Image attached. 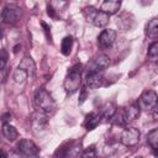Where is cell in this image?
<instances>
[{
    "label": "cell",
    "mask_w": 158,
    "mask_h": 158,
    "mask_svg": "<svg viewBox=\"0 0 158 158\" xmlns=\"http://www.w3.org/2000/svg\"><path fill=\"white\" fill-rule=\"evenodd\" d=\"M35 104L44 114L53 112V110L56 107L54 100L52 99L51 94L44 88H38L36 90V93H35Z\"/></svg>",
    "instance_id": "1"
},
{
    "label": "cell",
    "mask_w": 158,
    "mask_h": 158,
    "mask_svg": "<svg viewBox=\"0 0 158 158\" xmlns=\"http://www.w3.org/2000/svg\"><path fill=\"white\" fill-rule=\"evenodd\" d=\"M81 83V74H80V64L72 67L64 79V89L67 94H74Z\"/></svg>",
    "instance_id": "2"
},
{
    "label": "cell",
    "mask_w": 158,
    "mask_h": 158,
    "mask_svg": "<svg viewBox=\"0 0 158 158\" xmlns=\"http://www.w3.org/2000/svg\"><path fill=\"white\" fill-rule=\"evenodd\" d=\"M81 143L77 141H69L63 143L54 153L56 158H78L81 154Z\"/></svg>",
    "instance_id": "3"
},
{
    "label": "cell",
    "mask_w": 158,
    "mask_h": 158,
    "mask_svg": "<svg viewBox=\"0 0 158 158\" xmlns=\"http://www.w3.org/2000/svg\"><path fill=\"white\" fill-rule=\"evenodd\" d=\"M137 106L143 111H153L157 107V93L154 90H146L141 94Z\"/></svg>",
    "instance_id": "4"
},
{
    "label": "cell",
    "mask_w": 158,
    "mask_h": 158,
    "mask_svg": "<svg viewBox=\"0 0 158 158\" xmlns=\"http://www.w3.org/2000/svg\"><path fill=\"white\" fill-rule=\"evenodd\" d=\"M141 132L136 127H127L122 131L120 136V142L126 147H133L139 142Z\"/></svg>",
    "instance_id": "5"
},
{
    "label": "cell",
    "mask_w": 158,
    "mask_h": 158,
    "mask_svg": "<svg viewBox=\"0 0 158 158\" xmlns=\"http://www.w3.org/2000/svg\"><path fill=\"white\" fill-rule=\"evenodd\" d=\"M20 16H21V9L15 4L6 5L1 11V20L10 25H15L20 20Z\"/></svg>",
    "instance_id": "6"
},
{
    "label": "cell",
    "mask_w": 158,
    "mask_h": 158,
    "mask_svg": "<svg viewBox=\"0 0 158 158\" xmlns=\"http://www.w3.org/2000/svg\"><path fill=\"white\" fill-rule=\"evenodd\" d=\"M17 151L26 156V157H32V156H37L40 152V148L36 146V143L31 139H20V142L17 143Z\"/></svg>",
    "instance_id": "7"
},
{
    "label": "cell",
    "mask_w": 158,
    "mask_h": 158,
    "mask_svg": "<svg viewBox=\"0 0 158 158\" xmlns=\"http://www.w3.org/2000/svg\"><path fill=\"white\" fill-rule=\"evenodd\" d=\"M115 40H116V31L111 30V28H107V30H104L99 35L98 43L101 48H110L114 44Z\"/></svg>",
    "instance_id": "8"
},
{
    "label": "cell",
    "mask_w": 158,
    "mask_h": 158,
    "mask_svg": "<svg viewBox=\"0 0 158 158\" xmlns=\"http://www.w3.org/2000/svg\"><path fill=\"white\" fill-rule=\"evenodd\" d=\"M102 81H104V77L101 72L90 70L85 78V86L89 89H98L102 85Z\"/></svg>",
    "instance_id": "9"
},
{
    "label": "cell",
    "mask_w": 158,
    "mask_h": 158,
    "mask_svg": "<svg viewBox=\"0 0 158 158\" xmlns=\"http://www.w3.org/2000/svg\"><path fill=\"white\" fill-rule=\"evenodd\" d=\"M47 116L44 112H40V111H35L31 115V123L33 126L35 130H43L47 126Z\"/></svg>",
    "instance_id": "10"
},
{
    "label": "cell",
    "mask_w": 158,
    "mask_h": 158,
    "mask_svg": "<svg viewBox=\"0 0 158 158\" xmlns=\"http://www.w3.org/2000/svg\"><path fill=\"white\" fill-rule=\"evenodd\" d=\"M17 68L25 70L28 77H33L36 74V63L31 57H23Z\"/></svg>",
    "instance_id": "11"
},
{
    "label": "cell",
    "mask_w": 158,
    "mask_h": 158,
    "mask_svg": "<svg viewBox=\"0 0 158 158\" xmlns=\"http://www.w3.org/2000/svg\"><path fill=\"white\" fill-rule=\"evenodd\" d=\"M138 116H139V109H138L137 104L128 105L127 107H125V111L122 114V118H123L125 123L135 121L136 118H138Z\"/></svg>",
    "instance_id": "12"
},
{
    "label": "cell",
    "mask_w": 158,
    "mask_h": 158,
    "mask_svg": "<svg viewBox=\"0 0 158 158\" xmlns=\"http://www.w3.org/2000/svg\"><path fill=\"white\" fill-rule=\"evenodd\" d=\"M101 122V115L100 114H96V112H90L85 116V120H84V127L88 130V131H91L94 128H96V126Z\"/></svg>",
    "instance_id": "13"
},
{
    "label": "cell",
    "mask_w": 158,
    "mask_h": 158,
    "mask_svg": "<svg viewBox=\"0 0 158 158\" xmlns=\"http://www.w3.org/2000/svg\"><path fill=\"white\" fill-rule=\"evenodd\" d=\"M121 6V2L117 1V0H105L102 4H101V7H100V11L107 14L109 16L112 15V14H116L118 11Z\"/></svg>",
    "instance_id": "14"
},
{
    "label": "cell",
    "mask_w": 158,
    "mask_h": 158,
    "mask_svg": "<svg viewBox=\"0 0 158 158\" xmlns=\"http://www.w3.org/2000/svg\"><path fill=\"white\" fill-rule=\"evenodd\" d=\"M116 111H117L116 105H115L112 101H107V102H105V104L101 106V109H100V115H101V117H105V118L110 120V118H112V117L116 115Z\"/></svg>",
    "instance_id": "15"
},
{
    "label": "cell",
    "mask_w": 158,
    "mask_h": 158,
    "mask_svg": "<svg viewBox=\"0 0 158 158\" xmlns=\"http://www.w3.org/2000/svg\"><path fill=\"white\" fill-rule=\"evenodd\" d=\"M110 65V58L106 54H100L95 58L94 60V67L91 70H96V72H102L104 69H106Z\"/></svg>",
    "instance_id": "16"
},
{
    "label": "cell",
    "mask_w": 158,
    "mask_h": 158,
    "mask_svg": "<svg viewBox=\"0 0 158 158\" xmlns=\"http://www.w3.org/2000/svg\"><path fill=\"white\" fill-rule=\"evenodd\" d=\"M109 21H110V16H109L107 14H105V12L98 10V11L95 12L93 20H91V23L95 25L96 27H105V26L109 23Z\"/></svg>",
    "instance_id": "17"
},
{
    "label": "cell",
    "mask_w": 158,
    "mask_h": 158,
    "mask_svg": "<svg viewBox=\"0 0 158 158\" xmlns=\"http://www.w3.org/2000/svg\"><path fill=\"white\" fill-rule=\"evenodd\" d=\"M2 135H4V137L7 139V141H10V142H12V141H15L17 137H19V133H17V130L12 126V125H10V123H7V122H5L4 125H2Z\"/></svg>",
    "instance_id": "18"
},
{
    "label": "cell",
    "mask_w": 158,
    "mask_h": 158,
    "mask_svg": "<svg viewBox=\"0 0 158 158\" xmlns=\"http://www.w3.org/2000/svg\"><path fill=\"white\" fill-rule=\"evenodd\" d=\"M146 35L149 38H156L158 35V20L156 17L151 19L146 25Z\"/></svg>",
    "instance_id": "19"
},
{
    "label": "cell",
    "mask_w": 158,
    "mask_h": 158,
    "mask_svg": "<svg viewBox=\"0 0 158 158\" xmlns=\"http://www.w3.org/2000/svg\"><path fill=\"white\" fill-rule=\"evenodd\" d=\"M147 143L153 149L154 156H157V143H158V128H153L147 135Z\"/></svg>",
    "instance_id": "20"
},
{
    "label": "cell",
    "mask_w": 158,
    "mask_h": 158,
    "mask_svg": "<svg viewBox=\"0 0 158 158\" xmlns=\"http://www.w3.org/2000/svg\"><path fill=\"white\" fill-rule=\"evenodd\" d=\"M72 47H73V37L72 36H67L63 38L62 44H60V52L64 56H69L72 52Z\"/></svg>",
    "instance_id": "21"
},
{
    "label": "cell",
    "mask_w": 158,
    "mask_h": 158,
    "mask_svg": "<svg viewBox=\"0 0 158 158\" xmlns=\"http://www.w3.org/2000/svg\"><path fill=\"white\" fill-rule=\"evenodd\" d=\"M148 59L152 62H156L158 59V42H153L148 47Z\"/></svg>",
    "instance_id": "22"
},
{
    "label": "cell",
    "mask_w": 158,
    "mask_h": 158,
    "mask_svg": "<svg viewBox=\"0 0 158 158\" xmlns=\"http://www.w3.org/2000/svg\"><path fill=\"white\" fill-rule=\"evenodd\" d=\"M80 157L81 158H98V151H96L95 146H90V147L85 148L84 151H81Z\"/></svg>",
    "instance_id": "23"
},
{
    "label": "cell",
    "mask_w": 158,
    "mask_h": 158,
    "mask_svg": "<svg viewBox=\"0 0 158 158\" xmlns=\"http://www.w3.org/2000/svg\"><path fill=\"white\" fill-rule=\"evenodd\" d=\"M28 78V75H27V73L25 72V70H22V69H16L15 70V73H14V79H15V81L16 83H20V84H22V83H25L26 81V79Z\"/></svg>",
    "instance_id": "24"
},
{
    "label": "cell",
    "mask_w": 158,
    "mask_h": 158,
    "mask_svg": "<svg viewBox=\"0 0 158 158\" xmlns=\"http://www.w3.org/2000/svg\"><path fill=\"white\" fill-rule=\"evenodd\" d=\"M7 58H9V54H7V51L5 48H1L0 49V70H2L6 64H7Z\"/></svg>",
    "instance_id": "25"
},
{
    "label": "cell",
    "mask_w": 158,
    "mask_h": 158,
    "mask_svg": "<svg viewBox=\"0 0 158 158\" xmlns=\"http://www.w3.org/2000/svg\"><path fill=\"white\" fill-rule=\"evenodd\" d=\"M86 98H88V89H86V86H81L80 88V95H79V104L81 105L85 100H86Z\"/></svg>",
    "instance_id": "26"
},
{
    "label": "cell",
    "mask_w": 158,
    "mask_h": 158,
    "mask_svg": "<svg viewBox=\"0 0 158 158\" xmlns=\"http://www.w3.org/2000/svg\"><path fill=\"white\" fill-rule=\"evenodd\" d=\"M42 26H43V28H44V33H46V37H47V40L48 41H51V28H49V26L47 25V23H44V22H42Z\"/></svg>",
    "instance_id": "27"
},
{
    "label": "cell",
    "mask_w": 158,
    "mask_h": 158,
    "mask_svg": "<svg viewBox=\"0 0 158 158\" xmlns=\"http://www.w3.org/2000/svg\"><path fill=\"white\" fill-rule=\"evenodd\" d=\"M47 14H48V16H51V17H56V11H54V9L52 7V5H48V6H47Z\"/></svg>",
    "instance_id": "28"
},
{
    "label": "cell",
    "mask_w": 158,
    "mask_h": 158,
    "mask_svg": "<svg viewBox=\"0 0 158 158\" xmlns=\"http://www.w3.org/2000/svg\"><path fill=\"white\" fill-rule=\"evenodd\" d=\"M0 158H7L6 152H5V151H2V149H0Z\"/></svg>",
    "instance_id": "29"
},
{
    "label": "cell",
    "mask_w": 158,
    "mask_h": 158,
    "mask_svg": "<svg viewBox=\"0 0 158 158\" xmlns=\"http://www.w3.org/2000/svg\"><path fill=\"white\" fill-rule=\"evenodd\" d=\"M2 38V30H1V26H0V40Z\"/></svg>",
    "instance_id": "30"
},
{
    "label": "cell",
    "mask_w": 158,
    "mask_h": 158,
    "mask_svg": "<svg viewBox=\"0 0 158 158\" xmlns=\"http://www.w3.org/2000/svg\"><path fill=\"white\" fill-rule=\"evenodd\" d=\"M27 158H38L37 156H32V157H27Z\"/></svg>",
    "instance_id": "31"
},
{
    "label": "cell",
    "mask_w": 158,
    "mask_h": 158,
    "mask_svg": "<svg viewBox=\"0 0 158 158\" xmlns=\"http://www.w3.org/2000/svg\"><path fill=\"white\" fill-rule=\"evenodd\" d=\"M136 158H142V157H136Z\"/></svg>",
    "instance_id": "32"
}]
</instances>
